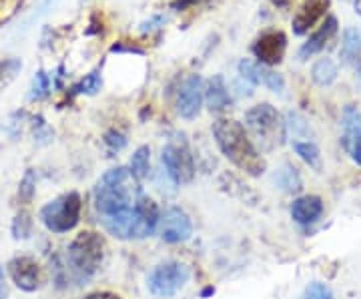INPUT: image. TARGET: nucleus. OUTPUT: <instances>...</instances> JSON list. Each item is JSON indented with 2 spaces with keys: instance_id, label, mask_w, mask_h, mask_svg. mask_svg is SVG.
<instances>
[{
  "instance_id": "nucleus-18",
  "label": "nucleus",
  "mask_w": 361,
  "mask_h": 299,
  "mask_svg": "<svg viewBox=\"0 0 361 299\" xmlns=\"http://www.w3.org/2000/svg\"><path fill=\"white\" fill-rule=\"evenodd\" d=\"M275 185L285 193H297V191H301L303 181H301L299 171L291 163H283L275 173Z\"/></svg>"
},
{
  "instance_id": "nucleus-13",
  "label": "nucleus",
  "mask_w": 361,
  "mask_h": 299,
  "mask_svg": "<svg viewBox=\"0 0 361 299\" xmlns=\"http://www.w3.org/2000/svg\"><path fill=\"white\" fill-rule=\"evenodd\" d=\"M329 6H331V0H305L299 6L295 16H293V25H291L293 26V32H295L297 37L307 35L311 28L327 14Z\"/></svg>"
},
{
  "instance_id": "nucleus-31",
  "label": "nucleus",
  "mask_w": 361,
  "mask_h": 299,
  "mask_svg": "<svg viewBox=\"0 0 361 299\" xmlns=\"http://www.w3.org/2000/svg\"><path fill=\"white\" fill-rule=\"evenodd\" d=\"M104 143H106V147H109L111 151H121V149L127 145V137H125L121 130L113 129L104 135Z\"/></svg>"
},
{
  "instance_id": "nucleus-34",
  "label": "nucleus",
  "mask_w": 361,
  "mask_h": 299,
  "mask_svg": "<svg viewBox=\"0 0 361 299\" xmlns=\"http://www.w3.org/2000/svg\"><path fill=\"white\" fill-rule=\"evenodd\" d=\"M85 299H123L118 293H113V291H92Z\"/></svg>"
},
{
  "instance_id": "nucleus-23",
  "label": "nucleus",
  "mask_w": 361,
  "mask_h": 299,
  "mask_svg": "<svg viewBox=\"0 0 361 299\" xmlns=\"http://www.w3.org/2000/svg\"><path fill=\"white\" fill-rule=\"evenodd\" d=\"M103 87V68L101 65L97 66L94 71H90L89 75H85V78H80L77 85L73 87L75 94H97Z\"/></svg>"
},
{
  "instance_id": "nucleus-29",
  "label": "nucleus",
  "mask_w": 361,
  "mask_h": 299,
  "mask_svg": "<svg viewBox=\"0 0 361 299\" xmlns=\"http://www.w3.org/2000/svg\"><path fill=\"white\" fill-rule=\"evenodd\" d=\"M341 141H343V147L348 149L351 159L361 167V127L353 133H349V135H343Z\"/></svg>"
},
{
  "instance_id": "nucleus-1",
  "label": "nucleus",
  "mask_w": 361,
  "mask_h": 299,
  "mask_svg": "<svg viewBox=\"0 0 361 299\" xmlns=\"http://www.w3.org/2000/svg\"><path fill=\"white\" fill-rule=\"evenodd\" d=\"M213 137L219 145L221 153L227 157L237 169L245 171L251 177H261L265 173L267 163L241 123L233 118H217L213 123Z\"/></svg>"
},
{
  "instance_id": "nucleus-36",
  "label": "nucleus",
  "mask_w": 361,
  "mask_h": 299,
  "mask_svg": "<svg viewBox=\"0 0 361 299\" xmlns=\"http://www.w3.org/2000/svg\"><path fill=\"white\" fill-rule=\"evenodd\" d=\"M8 291H6V279H4V271L0 267V299H6Z\"/></svg>"
},
{
  "instance_id": "nucleus-33",
  "label": "nucleus",
  "mask_w": 361,
  "mask_h": 299,
  "mask_svg": "<svg viewBox=\"0 0 361 299\" xmlns=\"http://www.w3.org/2000/svg\"><path fill=\"white\" fill-rule=\"evenodd\" d=\"M165 20H167V18H165L163 14H157V16H153V18H149L147 23H142L139 30H141V32H151L153 28H159V26L165 25Z\"/></svg>"
},
{
  "instance_id": "nucleus-22",
  "label": "nucleus",
  "mask_w": 361,
  "mask_h": 299,
  "mask_svg": "<svg viewBox=\"0 0 361 299\" xmlns=\"http://www.w3.org/2000/svg\"><path fill=\"white\" fill-rule=\"evenodd\" d=\"M293 151L310 165L311 169L322 171V151H319V147L313 139L311 141H295Z\"/></svg>"
},
{
  "instance_id": "nucleus-32",
  "label": "nucleus",
  "mask_w": 361,
  "mask_h": 299,
  "mask_svg": "<svg viewBox=\"0 0 361 299\" xmlns=\"http://www.w3.org/2000/svg\"><path fill=\"white\" fill-rule=\"evenodd\" d=\"M111 52H129V54H145L141 47H137V44H133V42H125V40H121V42H116L111 47Z\"/></svg>"
},
{
  "instance_id": "nucleus-4",
  "label": "nucleus",
  "mask_w": 361,
  "mask_h": 299,
  "mask_svg": "<svg viewBox=\"0 0 361 299\" xmlns=\"http://www.w3.org/2000/svg\"><path fill=\"white\" fill-rule=\"evenodd\" d=\"M245 129L251 133L253 139H257V143L261 145L263 151L281 147L287 139L283 117L269 103L255 104L247 111Z\"/></svg>"
},
{
  "instance_id": "nucleus-10",
  "label": "nucleus",
  "mask_w": 361,
  "mask_h": 299,
  "mask_svg": "<svg viewBox=\"0 0 361 299\" xmlns=\"http://www.w3.org/2000/svg\"><path fill=\"white\" fill-rule=\"evenodd\" d=\"M161 237L167 243H183L193 235V223L189 215L179 207H169L161 215Z\"/></svg>"
},
{
  "instance_id": "nucleus-11",
  "label": "nucleus",
  "mask_w": 361,
  "mask_h": 299,
  "mask_svg": "<svg viewBox=\"0 0 361 299\" xmlns=\"http://www.w3.org/2000/svg\"><path fill=\"white\" fill-rule=\"evenodd\" d=\"M161 219L157 203L149 195L137 197L135 201V225H133V239H145L155 233L157 223Z\"/></svg>"
},
{
  "instance_id": "nucleus-37",
  "label": "nucleus",
  "mask_w": 361,
  "mask_h": 299,
  "mask_svg": "<svg viewBox=\"0 0 361 299\" xmlns=\"http://www.w3.org/2000/svg\"><path fill=\"white\" fill-rule=\"evenodd\" d=\"M291 2H293V0H271V4L277 6V8H287Z\"/></svg>"
},
{
  "instance_id": "nucleus-27",
  "label": "nucleus",
  "mask_w": 361,
  "mask_h": 299,
  "mask_svg": "<svg viewBox=\"0 0 361 299\" xmlns=\"http://www.w3.org/2000/svg\"><path fill=\"white\" fill-rule=\"evenodd\" d=\"M23 71V61L20 59H2L0 61V89L6 87L14 77Z\"/></svg>"
},
{
  "instance_id": "nucleus-6",
  "label": "nucleus",
  "mask_w": 361,
  "mask_h": 299,
  "mask_svg": "<svg viewBox=\"0 0 361 299\" xmlns=\"http://www.w3.org/2000/svg\"><path fill=\"white\" fill-rule=\"evenodd\" d=\"M187 281H189L187 265H183L180 261H165L153 267V271L147 279V286L155 298L169 299L177 295Z\"/></svg>"
},
{
  "instance_id": "nucleus-9",
  "label": "nucleus",
  "mask_w": 361,
  "mask_h": 299,
  "mask_svg": "<svg viewBox=\"0 0 361 299\" xmlns=\"http://www.w3.org/2000/svg\"><path fill=\"white\" fill-rule=\"evenodd\" d=\"M251 52L255 54L257 63L265 66L279 65L285 59L287 52V37L283 30H265L263 35H259Z\"/></svg>"
},
{
  "instance_id": "nucleus-12",
  "label": "nucleus",
  "mask_w": 361,
  "mask_h": 299,
  "mask_svg": "<svg viewBox=\"0 0 361 299\" xmlns=\"http://www.w3.org/2000/svg\"><path fill=\"white\" fill-rule=\"evenodd\" d=\"M8 275H11L14 286L23 291L30 293L40 287L39 263L28 255H18L8 261Z\"/></svg>"
},
{
  "instance_id": "nucleus-7",
  "label": "nucleus",
  "mask_w": 361,
  "mask_h": 299,
  "mask_svg": "<svg viewBox=\"0 0 361 299\" xmlns=\"http://www.w3.org/2000/svg\"><path fill=\"white\" fill-rule=\"evenodd\" d=\"M163 167L167 171L169 179L175 185H187L193 181L195 177V163L191 149L183 137L171 139L165 147H163Z\"/></svg>"
},
{
  "instance_id": "nucleus-20",
  "label": "nucleus",
  "mask_w": 361,
  "mask_h": 299,
  "mask_svg": "<svg viewBox=\"0 0 361 299\" xmlns=\"http://www.w3.org/2000/svg\"><path fill=\"white\" fill-rule=\"evenodd\" d=\"M129 171L137 181H142L149 177V171H151V149H149V145H142L133 153Z\"/></svg>"
},
{
  "instance_id": "nucleus-5",
  "label": "nucleus",
  "mask_w": 361,
  "mask_h": 299,
  "mask_svg": "<svg viewBox=\"0 0 361 299\" xmlns=\"http://www.w3.org/2000/svg\"><path fill=\"white\" fill-rule=\"evenodd\" d=\"M82 199L77 191H68L49 201L40 209V221L51 233H68L80 221Z\"/></svg>"
},
{
  "instance_id": "nucleus-24",
  "label": "nucleus",
  "mask_w": 361,
  "mask_h": 299,
  "mask_svg": "<svg viewBox=\"0 0 361 299\" xmlns=\"http://www.w3.org/2000/svg\"><path fill=\"white\" fill-rule=\"evenodd\" d=\"M52 87V77L47 75L44 71H39L35 78H32V85H30V99L32 101H40L44 97H49Z\"/></svg>"
},
{
  "instance_id": "nucleus-28",
  "label": "nucleus",
  "mask_w": 361,
  "mask_h": 299,
  "mask_svg": "<svg viewBox=\"0 0 361 299\" xmlns=\"http://www.w3.org/2000/svg\"><path fill=\"white\" fill-rule=\"evenodd\" d=\"M261 85L263 87H267L271 92H281L285 91V80L283 77L279 75V73H275V71H271L269 66L263 65L261 68Z\"/></svg>"
},
{
  "instance_id": "nucleus-8",
  "label": "nucleus",
  "mask_w": 361,
  "mask_h": 299,
  "mask_svg": "<svg viewBox=\"0 0 361 299\" xmlns=\"http://www.w3.org/2000/svg\"><path fill=\"white\" fill-rule=\"evenodd\" d=\"M205 103V80L201 75H189L177 91V113L187 121L199 117Z\"/></svg>"
},
{
  "instance_id": "nucleus-35",
  "label": "nucleus",
  "mask_w": 361,
  "mask_h": 299,
  "mask_svg": "<svg viewBox=\"0 0 361 299\" xmlns=\"http://www.w3.org/2000/svg\"><path fill=\"white\" fill-rule=\"evenodd\" d=\"M193 4H199V0H177V2H173V8L175 11H185V8H189Z\"/></svg>"
},
{
  "instance_id": "nucleus-14",
  "label": "nucleus",
  "mask_w": 361,
  "mask_h": 299,
  "mask_svg": "<svg viewBox=\"0 0 361 299\" xmlns=\"http://www.w3.org/2000/svg\"><path fill=\"white\" fill-rule=\"evenodd\" d=\"M337 28H339V23H337L336 16H327L325 23H323V25L311 35L310 39H307V42H303V47L299 49V61H307L313 54L322 52L323 49L329 44V40L337 35Z\"/></svg>"
},
{
  "instance_id": "nucleus-38",
  "label": "nucleus",
  "mask_w": 361,
  "mask_h": 299,
  "mask_svg": "<svg viewBox=\"0 0 361 299\" xmlns=\"http://www.w3.org/2000/svg\"><path fill=\"white\" fill-rule=\"evenodd\" d=\"M355 13L361 14V0H355Z\"/></svg>"
},
{
  "instance_id": "nucleus-26",
  "label": "nucleus",
  "mask_w": 361,
  "mask_h": 299,
  "mask_svg": "<svg viewBox=\"0 0 361 299\" xmlns=\"http://www.w3.org/2000/svg\"><path fill=\"white\" fill-rule=\"evenodd\" d=\"M11 231H13L14 239H28L30 237V233H32V217H30L28 211L16 213V217L13 219Z\"/></svg>"
},
{
  "instance_id": "nucleus-17",
  "label": "nucleus",
  "mask_w": 361,
  "mask_h": 299,
  "mask_svg": "<svg viewBox=\"0 0 361 299\" xmlns=\"http://www.w3.org/2000/svg\"><path fill=\"white\" fill-rule=\"evenodd\" d=\"M339 52H341L343 63L361 75V35L355 28H345Z\"/></svg>"
},
{
  "instance_id": "nucleus-21",
  "label": "nucleus",
  "mask_w": 361,
  "mask_h": 299,
  "mask_svg": "<svg viewBox=\"0 0 361 299\" xmlns=\"http://www.w3.org/2000/svg\"><path fill=\"white\" fill-rule=\"evenodd\" d=\"M311 78L319 87H329L331 83H336L337 65L331 59H319L311 68Z\"/></svg>"
},
{
  "instance_id": "nucleus-15",
  "label": "nucleus",
  "mask_w": 361,
  "mask_h": 299,
  "mask_svg": "<svg viewBox=\"0 0 361 299\" xmlns=\"http://www.w3.org/2000/svg\"><path fill=\"white\" fill-rule=\"evenodd\" d=\"M205 103L211 113H223L231 106V92L227 89L223 75L209 78L205 85Z\"/></svg>"
},
{
  "instance_id": "nucleus-3",
  "label": "nucleus",
  "mask_w": 361,
  "mask_h": 299,
  "mask_svg": "<svg viewBox=\"0 0 361 299\" xmlns=\"http://www.w3.org/2000/svg\"><path fill=\"white\" fill-rule=\"evenodd\" d=\"M104 257V239L94 231L78 233L66 249V267L71 275L85 281L97 274Z\"/></svg>"
},
{
  "instance_id": "nucleus-19",
  "label": "nucleus",
  "mask_w": 361,
  "mask_h": 299,
  "mask_svg": "<svg viewBox=\"0 0 361 299\" xmlns=\"http://www.w3.org/2000/svg\"><path fill=\"white\" fill-rule=\"evenodd\" d=\"M285 133H287V137H291V143H295V141H311L310 123L301 117L299 113H287Z\"/></svg>"
},
{
  "instance_id": "nucleus-16",
  "label": "nucleus",
  "mask_w": 361,
  "mask_h": 299,
  "mask_svg": "<svg viewBox=\"0 0 361 299\" xmlns=\"http://www.w3.org/2000/svg\"><path fill=\"white\" fill-rule=\"evenodd\" d=\"M323 215V201L317 195H303L293 201L291 217L299 225H311Z\"/></svg>"
},
{
  "instance_id": "nucleus-2",
  "label": "nucleus",
  "mask_w": 361,
  "mask_h": 299,
  "mask_svg": "<svg viewBox=\"0 0 361 299\" xmlns=\"http://www.w3.org/2000/svg\"><path fill=\"white\" fill-rule=\"evenodd\" d=\"M141 195V189L137 179L130 175L127 167H115L106 171L94 189V207L99 211L101 219L113 217L118 213H125L135 207L137 197Z\"/></svg>"
},
{
  "instance_id": "nucleus-25",
  "label": "nucleus",
  "mask_w": 361,
  "mask_h": 299,
  "mask_svg": "<svg viewBox=\"0 0 361 299\" xmlns=\"http://www.w3.org/2000/svg\"><path fill=\"white\" fill-rule=\"evenodd\" d=\"M35 193H37V175H35V169H28L20 181V187H18V199L23 205H28L32 203L35 199Z\"/></svg>"
},
{
  "instance_id": "nucleus-30",
  "label": "nucleus",
  "mask_w": 361,
  "mask_h": 299,
  "mask_svg": "<svg viewBox=\"0 0 361 299\" xmlns=\"http://www.w3.org/2000/svg\"><path fill=\"white\" fill-rule=\"evenodd\" d=\"M299 299H334V293H331L329 286H325L322 281H313L305 287L303 295Z\"/></svg>"
}]
</instances>
